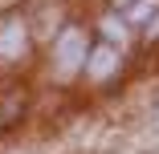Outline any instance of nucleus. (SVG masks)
Segmentation results:
<instances>
[{"instance_id": "f257e3e1", "label": "nucleus", "mask_w": 159, "mask_h": 154, "mask_svg": "<svg viewBox=\"0 0 159 154\" xmlns=\"http://www.w3.org/2000/svg\"><path fill=\"white\" fill-rule=\"evenodd\" d=\"M53 53H57V69L61 73H74L78 65H86V33H82V28H66V33L57 37Z\"/></svg>"}, {"instance_id": "f03ea898", "label": "nucleus", "mask_w": 159, "mask_h": 154, "mask_svg": "<svg viewBox=\"0 0 159 154\" xmlns=\"http://www.w3.org/2000/svg\"><path fill=\"white\" fill-rule=\"evenodd\" d=\"M25 45H29V37H25V24L20 20L0 24V57H20Z\"/></svg>"}, {"instance_id": "7ed1b4c3", "label": "nucleus", "mask_w": 159, "mask_h": 154, "mask_svg": "<svg viewBox=\"0 0 159 154\" xmlns=\"http://www.w3.org/2000/svg\"><path fill=\"white\" fill-rule=\"evenodd\" d=\"M118 69V53L106 45V49H98V53H90V77H110Z\"/></svg>"}, {"instance_id": "20e7f679", "label": "nucleus", "mask_w": 159, "mask_h": 154, "mask_svg": "<svg viewBox=\"0 0 159 154\" xmlns=\"http://www.w3.org/2000/svg\"><path fill=\"white\" fill-rule=\"evenodd\" d=\"M155 8H159V0H139V4H131V20H147Z\"/></svg>"}, {"instance_id": "39448f33", "label": "nucleus", "mask_w": 159, "mask_h": 154, "mask_svg": "<svg viewBox=\"0 0 159 154\" xmlns=\"http://www.w3.org/2000/svg\"><path fill=\"white\" fill-rule=\"evenodd\" d=\"M102 33H106L110 41H122V20H114V16H106V20H102Z\"/></svg>"}, {"instance_id": "423d86ee", "label": "nucleus", "mask_w": 159, "mask_h": 154, "mask_svg": "<svg viewBox=\"0 0 159 154\" xmlns=\"http://www.w3.org/2000/svg\"><path fill=\"white\" fill-rule=\"evenodd\" d=\"M118 4H131V0H118Z\"/></svg>"}]
</instances>
